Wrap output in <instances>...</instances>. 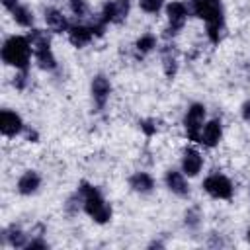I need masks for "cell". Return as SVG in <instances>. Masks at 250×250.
<instances>
[{
    "mask_svg": "<svg viewBox=\"0 0 250 250\" xmlns=\"http://www.w3.org/2000/svg\"><path fill=\"white\" fill-rule=\"evenodd\" d=\"M45 21H47V25H49L53 31H57V33L68 29L66 18H64L57 8H47V10H45Z\"/></svg>",
    "mask_w": 250,
    "mask_h": 250,
    "instance_id": "obj_16",
    "label": "cell"
},
{
    "mask_svg": "<svg viewBox=\"0 0 250 250\" xmlns=\"http://www.w3.org/2000/svg\"><path fill=\"white\" fill-rule=\"evenodd\" d=\"M162 64H164V72L168 78H172L178 70V61H176V51L172 47H166L162 51Z\"/></svg>",
    "mask_w": 250,
    "mask_h": 250,
    "instance_id": "obj_19",
    "label": "cell"
},
{
    "mask_svg": "<svg viewBox=\"0 0 250 250\" xmlns=\"http://www.w3.org/2000/svg\"><path fill=\"white\" fill-rule=\"evenodd\" d=\"M29 57H31V43L27 37L14 35V37L6 39L4 47H2V61L6 64H12L20 70H27Z\"/></svg>",
    "mask_w": 250,
    "mask_h": 250,
    "instance_id": "obj_2",
    "label": "cell"
},
{
    "mask_svg": "<svg viewBox=\"0 0 250 250\" xmlns=\"http://www.w3.org/2000/svg\"><path fill=\"white\" fill-rule=\"evenodd\" d=\"M2 242L12 244L14 248H25L27 246V234H23L18 227H10L2 232Z\"/></svg>",
    "mask_w": 250,
    "mask_h": 250,
    "instance_id": "obj_18",
    "label": "cell"
},
{
    "mask_svg": "<svg viewBox=\"0 0 250 250\" xmlns=\"http://www.w3.org/2000/svg\"><path fill=\"white\" fill-rule=\"evenodd\" d=\"M203 119H205V107L201 104H191L188 113H186V119H184V127H186V133H188L189 141L199 143Z\"/></svg>",
    "mask_w": 250,
    "mask_h": 250,
    "instance_id": "obj_5",
    "label": "cell"
},
{
    "mask_svg": "<svg viewBox=\"0 0 250 250\" xmlns=\"http://www.w3.org/2000/svg\"><path fill=\"white\" fill-rule=\"evenodd\" d=\"M135 47H137V51H139L141 55H143V53H148V51H152V49L156 47V37H154L152 33H145V35H141V37L137 39Z\"/></svg>",
    "mask_w": 250,
    "mask_h": 250,
    "instance_id": "obj_21",
    "label": "cell"
},
{
    "mask_svg": "<svg viewBox=\"0 0 250 250\" xmlns=\"http://www.w3.org/2000/svg\"><path fill=\"white\" fill-rule=\"evenodd\" d=\"M129 6H131L129 0H113V2L104 4L100 21L104 25L105 23H121V21H125V18L129 14Z\"/></svg>",
    "mask_w": 250,
    "mask_h": 250,
    "instance_id": "obj_7",
    "label": "cell"
},
{
    "mask_svg": "<svg viewBox=\"0 0 250 250\" xmlns=\"http://www.w3.org/2000/svg\"><path fill=\"white\" fill-rule=\"evenodd\" d=\"M2 4L8 8V10H14L18 6V0H2Z\"/></svg>",
    "mask_w": 250,
    "mask_h": 250,
    "instance_id": "obj_29",
    "label": "cell"
},
{
    "mask_svg": "<svg viewBox=\"0 0 250 250\" xmlns=\"http://www.w3.org/2000/svg\"><path fill=\"white\" fill-rule=\"evenodd\" d=\"M166 14H168V23H170L166 29V35L170 37V35H176L184 27L189 14H188V8L184 2H170L166 6Z\"/></svg>",
    "mask_w": 250,
    "mask_h": 250,
    "instance_id": "obj_8",
    "label": "cell"
},
{
    "mask_svg": "<svg viewBox=\"0 0 250 250\" xmlns=\"http://www.w3.org/2000/svg\"><path fill=\"white\" fill-rule=\"evenodd\" d=\"M203 188L213 197H219V199H230L232 197V184L223 174H211L209 178H205Z\"/></svg>",
    "mask_w": 250,
    "mask_h": 250,
    "instance_id": "obj_6",
    "label": "cell"
},
{
    "mask_svg": "<svg viewBox=\"0 0 250 250\" xmlns=\"http://www.w3.org/2000/svg\"><path fill=\"white\" fill-rule=\"evenodd\" d=\"M109 90H111V86H109V80L105 76L98 74L92 80V96H94V102H96L98 107H104L105 105V102L109 98Z\"/></svg>",
    "mask_w": 250,
    "mask_h": 250,
    "instance_id": "obj_10",
    "label": "cell"
},
{
    "mask_svg": "<svg viewBox=\"0 0 250 250\" xmlns=\"http://www.w3.org/2000/svg\"><path fill=\"white\" fill-rule=\"evenodd\" d=\"M197 223H199V217H197V209H191V211H188V213H186V225H189V227H197Z\"/></svg>",
    "mask_w": 250,
    "mask_h": 250,
    "instance_id": "obj_25",
    "label": "cell"
},
{
    "mask_svg": "<svg viewBox=\"0 0 250 250\" xmlns=\"http://www.w3.org/2000/svg\"><path fill=\"white\" fill-rule=\"evenodd\" d=\"M193 16L201 18L207 23V35L211 43H219L223 39L225 31V20H223V4L221 0H197Z\"/></svg>",
    "mask_w": 250,
    "mask_h": 250,
    "instance_id": "obj_1",
    "label": "cell"
},
{
    "mask_svg": "<svg viewBox=\"0 0 250 250\" xmlns=\"http://www.w3.org/2000/svg\"><path fill=\"white\" fill-rule=\"evenodd\" d=\"M21 129H23V123H21V117L18 113H14L10 109L0 111V131H2V135L16 137Z\"/></svg>",
    "mask_w": 250,
    "mask_h": 250,
    "instance_id": "obj_9",
    "label": "cell"
},
{
    "mask_svg": "<svg viewBox=\"0 0 250 250\" xmlns=\"http://www.w3.org/2000/svg\"><path fill=\"white\" fill-rule=\"evenodd\" d=\"M25 82H27V74H25V70H21V72L14 78V86H16L18 90H23V88H25Z\"/></svg>",
    "mask_w": 250,
    "mask_h": 250,
    "instance_id": "obj_26",
    "label": "cell"
},
{
    "mask_svg": "<svg viewBox=\"0 0 250 250\" xmlns=\"http://www.w3.org/2000/svg\"><path fill=\"white\" fill-rule=\"evenodd\" d=\"M12 14H14V20H16L20 25H23V27H29V25L33 23V14H31V10L25 8V6H16V8L12 10Z\"/></svg>",
    "mask_w": 250,
    "mask_h": 250,
    "instance_id": "obj_20",
    "label": "cell"
},
{
    "mask_svg": "<svg viewBox=\"0 0 250 250\" xmlns=\"http://www.w3.org/2000/svg\"><path fill=\"white\" fill-rule=\"evenodd\" d=\"M201 166H203L201 154L197 150H193V148H186L184 150V158H182V170H184V174L195 176L201 170Z\"/></svg>",
    "mask_w": 250,
    "mask_h": 250,
    "instance_id": "obj_11",
    "label": "cell"
},
{
    "mask_svg": "<svg viewBox=\"0 0 250 250\" xmlns=\"http://www.w3.org/2000/svg\"><path fill=\"white\" fill-rule=\"evenodd\" d=\"M92 37H94V31H92V27H88V25H72V27H68V41H70L74 47H84V45H88V43L92 41Z\"/></svg>",
    "mask_w": 250,
    "mask_h": 250,
    "instance_id": "obj_13",
    "label": "cell"
},
{
    "mask_svg": "<svg viewBox=\"0 0 250 250\" xmlns=\"http://www.w3.org/2000/svg\"><path fill=\"white\" fill-rule=\"evenodd\" d=\"M162 2H164V0H139L141 8H143L145 12H148V14H156V12L160 10Z\"/></svg>",
    "mask_w": 250,
    "mask_h": 250,
    "instance_id": "obj_23",
    "label": "cell"
},
{
    "mask_svg": "<svg viewBox=\"0 0 250 250\" xmlns=\"http://www.w3.org/2000/svg\"><path fill=\"white\" fill-rule=\"evenodd\" d=\"M78 189H80L82 195H84V211H86L96 223H100V225L107 223L109 217H111V207L105 203V199L102 197V193H100L94 186H90V184H86V182H82Z\"/></svg>",
    "mask_w": 250,
    "mask_h": 250,
    "instance_id": "obj_3",
    "label": "cell"
},
{
    "mask_svg": "<svg viewBox=\"0 0 250 250\" xmlns=\"http://www.w3.org/2000/svg\"><path fill=\"white\" fill-rule=\"evenodd\" d=\"M141 129H143L146 135H154L156 129H158V123H156L154 119H145V121H141Z\"/></svg>",
    "mask_w": 250,
    "mask_h": 250,
    "instance_id": "obj_24",
    "label": "cell"
},
{
    "mask_svg": "<svg viewBox=\"0 0 250 250\" xmlns=\"http://www.w3.org/2000/svg\"><path fill=\"white\" fill-rule=\"evenodd\" d=\"M25 248H27V250H37V248H49V246H47L45 240H41V238H33V240L27 242Z\"/></svg>",
    "mask_w": 250,
    "mask_h": 250,
    "instance_id": "obj_27",
    "label": "cell"
},
{
    "mask_svg": "<svg viewBox=\"0 0 250 250\" xmlns=\"http://www.w3.org/2000/svg\"><path fill=\"white\" fill-rule=\"evenodd\" d=\"M39 186H41V178H39V174L33 172V170H27V172L21 174V178L18 180V191L23 193V195L35 193Z\"/></svg>",
    "mask_w": 250,
    "mask_h": 250,
    "instance_id": "obj_14",
    "label": "cell"
},
{
    "mask_svg": "<svg viewBox=\"0 0 250 250\" xmlns=\"http://www.w3.org/2000/svg\"><path fill=\"white\" fill-rule=\"evenodd\" d=\"M246 238H248V242H250V229H248V232H246Z\"/></svg>",
    "mask_w": 250,
    "mask_h": 250,
    "instance_id": "obj_31",
    "label": "cell"
},
{
    "mask_svg": "<svg viewBox=\"0 0 250 250\" xmlns=\"http://www.w3.org/2000/svg\"><path fill=\"white\" fill-rule=\"evenodd\" d=\"M29 43H31V49L35 53V59L39 62L41 68L45 70H53L57 66V61L51 53V41H49V35L41 29H31L29 35H27Z\"/></svg>",
    "mask_w": 250,
    "mask_h": 250,
    "instance_id": "obj_4",
    "label": "cell"
},
{
    "mask_svg": "<svg viewBox=\"0 0 250 250\" xmlns=\"http://www.w3.org/2000/svg\"><path fill=\"white\" fill-rule=\"evenodd\" d=\"M242 117H244L246 121H250V100L244 102V105H242Z\"/></svg>",
    "mask_w": 250,
    "mask_h": 250,
    "instance_id": "obj_28",
    "label": "cell"
},
{
    "mask_svg": "<svg viewBox=\"0 0 250 250\" xmlns=\"http://www.w3.org/2000/svg\"><path fill=\"white\" fill-rule=\"evenodd\" d=\"M166 186L170 188V191H174L176 195H188L189 188H188V182L184 178L182 172H176V170H168L166 172Z\"/></svg>",
    "mask_w": 250,
    "mask_h": 250,
    "instance_id": "obj_15",
    "label": "cell"
},
{
    "mask_svg": "<svg viewBox=\"0 0 250 250\" xmlns=\"http://www.w3.org/2000/svg\"><path fill=\"white\" fill-rule=\"evenodd\" d=\"M129 186H131L135 191H139V193H148V191H152V188H154V180H152L146 172H137V174H133V176L129 178Z\"/></svg>",
    "mask_w": 250,
    "mask_h": 250,
    "instance_id": "obj_17",
    "label": "cell"
},
{
    "mask_svg": "<svg viewBox=\"0 0 250 250\" xmlns=\"http://www.w3.org/2000/svg\"><path fill=\"white\" fill-rule=\"evenodd\" d=\"M27 139H29V141H37V133L29 129V131H27Z\"/></svg>",
    "mask_w": 250,
    "mask_h": 250,
    "instance_id": "obj_30",
    "label": "cell"
},
{
    "mask_svg": "<svg viewBox=\"0 0 250 250\" xmlns=\"http://www.w3.org/2000/svg\"><path fill=\"white\" fill-rule=\"evenodd\" d=\"M221 135H223L221 121H219V119H211V121H209L205 127H203L199 143H203L205 146H215V145L221 141Z\"/></svg>",
    "mask_w": 250,
    "mask_h": 250,
    "instance_id": "obj_12",
    "label": "cell"
},
{
    "mask_svg": "<svg viewBox=\"0 0 250 250\" xmlns=\"http://www.w3.org/2000/svg\"><path fill=\"white\" fill-rule=\"evenodd\" d=\"M70 10L74 16L84 18L88 14V4H86V0H70Z\"/></svg>",
    "mask_w": 250,
    "mask_h": 250,
    "instance_id": "obj_22",
    "label": "cell"
}]
</instances>
